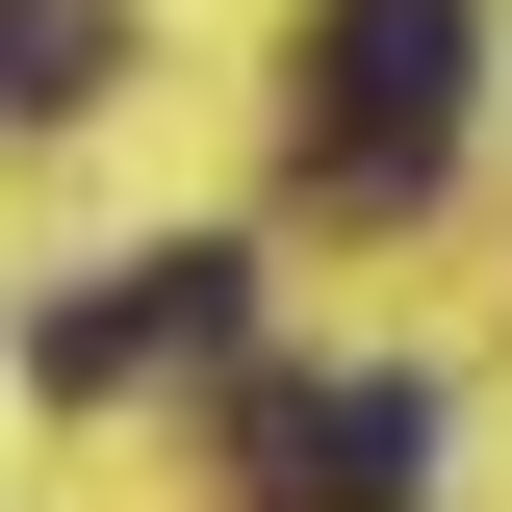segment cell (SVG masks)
<instances>
[{
    "instance_id": "obj_1",
    "label": "cell",
    "mask_w": 512,
    "mask_h": 512,
    "mask_svg": "<svg viewBox=\"0 0 512 512\" xmlns=\"http://www.w3.org/2000/svg\"><path fill=\"white\" fill-rule=\"evenodd\" d=\"M461 0H308V180L333 205H436V154H461Z\"/></svg>"
},
{
    "instance_id": "obj_2",
    "label": "cell",
    "mask_w": 512,
    "mask_h": 512,
    "mask_svg": "<svg viewBox=\"0 0 512 512\" xmlns=\"http://www.w3.org/2000/svg\"><path fill=\"white\" fill-rule=\"evenodd\" d=\"M231 487L256 512H410V487H436V384H256V410H231Z\"/></svg>"
},
{
    "instance_id": "obj_3",
    "label": "cell",
    "mask_w": 512,
    "mask_h": 512,
    "mask_svg": "<svg viewBox=\"0 0 512 512\" xmlns=\"http://www.w3.org/2000/svg\"><path fill=\"white\" fill-rule=\"evenodd\" d=\"M154 359H231V256H128L103 308H52V384H77V410L154 384Z\"/></svg>"
},
{
    "instance_id": "obj_4",
    "label": "cell",
    "mask_w": 512,
    "mask_h": 512,
    "mask_svg": "<svg viewBox=\"0 0 512 512\" xmlns=\"http://www.w3.org/2000/svg\"><path fill=\"white\" fill-rule=\"evenodd\" d=\"M103 52H128L103 0H0V128H77V103H103Z\"/></svg>"
}]
</instances>
